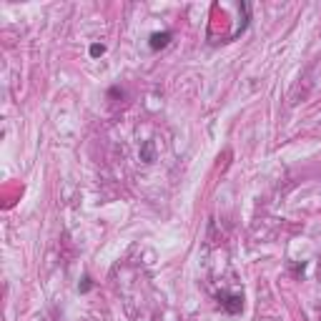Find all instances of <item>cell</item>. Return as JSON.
<instances>
[{
	"label": "cell",
	"instance_id": "1",
	"mask_svg": "<svg viewBox=\"0 0 321 321\" xmlns=\"http://www.w3.org/2000/svg\"><path fill=\"white\" fill-rule=\"evenodd\" d=\"M216 298H218V304H221L229 314H238V311L244 309V296H241V294H226V291H221Z\"/></svg>",
	"mask_w": 321,
	"mask_h": 321
},
{
	"label": "cell",
	"instance_id": "2",
	"mask_svg": "<svg viewBox=\"0 0 321 321\" xmlns=\"http://www.w3.org/2000/svg\"><path fill=\"white\" fill-rule=\"evenodd\" d=\"M168 43H171V33H168V30H163V33H153L151 41H148L151 50H161V48H166Z\"/></svg>",
	"mask_w": 321,
	"mask_h": 321
},
{
	"label": "cell",
	"instance_id": "3",
	"mask_svg": "<svg viewBox=\"0 0 321 321\" xmlns=\"http://www.w3.org/2000/svg\"><path fill=\"white\" fill-rule=\"evenodd\" d=\"M141 161L143 163H153L156 161V143L153 141H143V146H141Z\"/></svg>",
	"mask_w": 321,
	"mask_h": 321
},
{
	"label": "cell",
	"instance_id": "4",
	"mask_svg": "<svg viewBox=\"0 0 321 321\" xmlns=\"http://www.w3.org/2000/svg\"><path fill=\"white\" fill-rule=\"evenodd\" d=\"M103 53H106V46H103V43H93V46H91V55H93V58H98V55H103Z\"/></svg>",
	"mask_w": 321,
	"mask_h": 321
},
{
	"label": "cell",
	"instance_id": "5",
	"mask_svg": "<svg viewBox=\"0 0 321 321\" xmlns=\"http://www.w3.org/2000/svg\"><path fill=\"white\" fill-rule=\"evenodd\" d=\"M91 286H93L91 276H83V284H81L78 289H81V294H86V291H91Z\"/></svg>",
	"mask_w": 321,
	"mask_h": 321
}]
</instances>
